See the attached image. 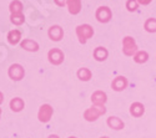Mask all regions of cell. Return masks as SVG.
<instances>
[{
	"mask_svg": "<svg viewBox=\"0 0 156 138\" xmlns=\"http://www.w3.org/2000/svg\"><path fill=\"white\" fill-rule=\"evenodd\" d=\"M51 113H53V108H51L50 106L45 105L40 108V112H39V118H40V121L43 122H48L51 117Z\"/></svg>",
	"mask_w": 156,
	"mask_h": 138,
	"instance_id": "6da1fadb",
	"label": "cell"
},
{
	"mask_svg": "<svg viewBox=\"0 0 156 138\" xmlns=\"http://www.w3.org/2000/svg\"><path fill=\"white\" fill-rule=\"evenodd\" d=\"M23 106H24V103L20 101V99H14V101H11V108H14L15 111L21 109Z\"/></svg>",
	"mask_w": 156,
	"mask_h": 138,
	"instance_id": "7a4b0ae2",
	"label": "cell"
},
{
	"mask_svg": "<svg viewBox=\"0 0 156 138\" xmlns=\"http://www.w3.org/2000/svg\"><path fill=\"white\" fill-rule=\"evenodd\" d=\"M102 138H108V137H102Z\"/></svg>",
	"mask_w": 156,
	"mask_h": 138,
	"instance_id": "3957f363",
	"label": "cell"
},
{
	"mask_svg": "<svg viewBox=\"0 0 156 138\" xmlns=\"http://www.w3.org/2000/svg\"><path fill=\"white\" fill-rule=\"evenodd\" d=\"M70 138H75V137H70Z\"/></svg>",
	"mask_w": 156,
	"mask_h": 138,
	"instance_id": "277c9868",
	"label": "cell"
}]
</instances>
